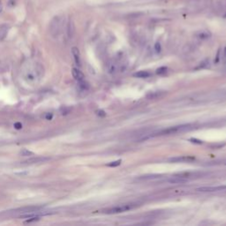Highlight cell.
I'll return each instance as SVG.
<instances>
[{
    "instance_id": "cell-1",
    "label": "cell",
    "mask_w": 226,
    "mask_h": 226,
    "mask_svg": "<svg viewBox=\"0 0 226 226\" xmlns=\"http://www.w3.org/2000/svg\"><path fill=\"white\" fill-rule=\"evenodd\" d=\"M43 74V68L37 63L28 64L23 69V77L28 82H35L40 80Z\"/></svg>"
},
{
    "instance_id": "cell-2",
    "label": "cell",
    "mask_w": 226,
    "mask_h": 226,
    "mask_svg": "<svg viewBox=\"0 0 226 226\" xmlns=\"http://www.w3.org/2000/svg\"><path fill=\"white\" fill-rule=\"evenodd\" d=\"M191 125H178V126H172V127H169L167 129H163L157 132H155L153 134H151L148 137H155V136H161V135H170V134H178V133H181V132H185V131H189L191 130Z\"/></svg>"
},
{
    "instance_id": "cell-3",
    "label": "cell",
    "mask_w": 226,
    "mask_h": 226,
    "mask_svg": "<svg viewBox=\"0 0 226 226\" xmlns=\"http://www.w3.org/2000/svg\"><path fill=\"white\" fill-rule=\"evenodd\" d=\"M135 206L133 205V204H124V205H119V206H116V207H112L111 208H107V209H104L103 212L106 213V214H117V213H122V212H125V211H127V210H130V209H133Z\"/></svg>"
},
{
    "instance_id": "cell-4",
    "label": "cell",
    "mask_w": 226,
    "mask_h": 226,
    "mask_svg": "<svg viewBox=\"0 0 226 226\" xmlns=\"http://www.w3.org/2000/svg\"><path fill=\"white\" fill-rule=\"evenodd\" d=\"M60 18L58 16H56L53 18V20L51 22L50 25V32L52 34V35L53 37H56L58 35L59 32H60Z\"/></svg>"
},
{
    "instance_id": "cell-5",
    "label": "cell",
    "mask_w": 226,
    "mask_h": 226,
    "mask_svg": "<svg viewBox=\"0 0 226 226\" xmlns=\"http://www.w3.org/2000/svg\"><path fill=\"white\" fill-rule=\"evenodd\" d=\"M226 190V185H218V186H202L196 189L197 192H202V193H211V192H219Z\"/></svg>"
},
{
    "instance_id": "cell-6",
    "label": "cell",
    "mask_w": 226,
    "mask_h": 226,
    "mask_svg": "<svg viewBox=\"0 0 226 226\" xmlns=\"http://www.w3.org/2000/svg\"><path fill=\"white\" fill-rule=\"evenodd\" d=\"M40 209H42V207H40V206H28V207H23V208H20L16 209L15 212L23 215V214H27V213L39 211Z\"/></svg>"
},
{
    "instance_id": "cell-7",
    "label": "cell",
    "mask_w": 226,
    "mask_h": 226,
    "mask_svg": "<svg viewBox=\"0 0 226 226\" xmlns=\"http://www.w3.org/2000/svg\"><path fill=\"white\" fill-rule=\"evenodd\" d=\"M194 160H195V158L190 155H181V156L169 158V162L171 163H186V162H192Z\"/></svg>"
},
{
    "instance_id": "cell-8",
    "label": "cell",
    "mask_w": 226,
    "mask_h": 226,
    "mask_svg": "<svg viewBox=\"0 0 226 226\" xmlns=\"http://www.w3.org/2000/svg\"><path fill=\"white\" fill-rule=\"evenodd\" d=\"M50 160L49 157H32L30 159H28L23 162V164L26 165H33V164H38V163H43L45 161Z\"/></svg>"
},
{
    "instance_id": "cell-9",
    "label": "cell",
    "mask_w": 226,
    "mask_h": 226,
    "mask_svg": "<svg viewBox=\"0 0 226 226\" xmlns=\"http://www.w3.org/2000/svg\"><path fill=\"white\" fill-rule=\"evenodd\" d=\"M167 181L171 184H183V183L187 182V179L185 178V177H182V176L180 177L175 176V177H171V178H169Z\"/></svg>"
},
{
    "instance_id": "cell-10",
    "label": "cell",
    "mask_w": 226,
    "mask_h": 226,
    "mask_svg": "<svg viewBox=\"0 0 226 226\" xmlns=\"http://www.w3.org/2000/svg\"><path fill=\"white\" fill-rule=\"evenodd\" d=\"M72 74L73 78L77 81H81L83 80H85V76H84L83 72L81 71H80L79 69H77V68H72Z\"/></svg>"
},
{
    "instance_id": "cell-11",
    "label": "cell",
    "mask_w": 226,
    "mask_h": 226,
    "mask_svg": "<svg viewBox=\"0 0 226 226\" xmlns=\"http://www.w3.org/2000/svg\"><path fill=\"white\" fill-rule=\"evenodd\" d=\"M72 53L74 58V61L76 63V65H78L79 66L81 65V54H80V51L77 47H72Z\"/></svg>"
},
{
    "instance_id": "cell-12",
    "label": "cell",
    "mask_w": 226,
    "mask_h": 226,
    "mask_svg": "<svg viewBox=\"0 0 226 226\" xmlns=\"http://www.w3.org/2000/svg\"><path fill=\"white\" fill-rule=\"evenodd\" d=\"M66 31H67V35L68 36L71 38L72 37L73 34H74V24H73V21H72V19H70L68 23H67V28H66Z\"/></svg>"
},
{
    "instance_id": "cell-13",
    "label": "cell",
    "mask_w": 226,
    "mask_h": 226,
    "mask_svg": "<svg viewBox=\"0 0 226 226\" xmlns=\"http://www.w3.org/2000/svg\"><path fill=\"white\" fill-rule=\"evenodd\" d=\"M134 76L136 78H148L149 76H151V73L148 71H140V72H135Z\"/></svg>"
},
{
    "instance_id": "cell-14",
    "label": "cell",
    "mask_w": 226,
    "mask_h": 226,
    "mask_svg": "<svg viewBox=\"0 0 226 226\" xmlns=\"http://www.w3.org/2000/svg\"><path fill=\"white\" fill-rule=\"evenodd\" d=\"M117 70H118V65H117V63L111 62V63L109 64V65H108V72L109 73L113 74V73H115V72H117Z\"/></svg>"
},
{
    "instance_id": "cell-15",
    "label": "cell",
    "mask_w": 226,
    "mask_h": 226,
    "mask_svg": "<svg viewBox=\"0 0 226 226\" xmlns=\"http://www.w3.org/2000/svg\"><path fill=\"white\" fill-rule=\"evenodd\" d=\"M6 34H7V27L5 25H3L0 28V41L3 40L5 37Z\"/></svg>"
},
{
    "instance_id": "cell-16",
    "label": "cell",
    "mask_w": 226,
    "mask_h": 226,
    "mask_svg": "<svg viewBox=\"0 0 226 226\" xmlns=\"http://www.w3.org/2000/svg\"><path fill=\"white\" fill-rule=\"evenodd\" d=\"M197 36H198L200 39H207V38L210 37V34H209L208 32L202 31V32H200L199 34H197Z\"/></svg>"
},
{
    "instance_id": "cell-17",
    "label": "cell",
    "mask_w": 226,
    "mask_h": 226,
    "mask_svg": "<svg viewBox=\"0 0 226 226\" xmlns=\"http://www.w3.org/2000/svg\"><path fill=\"white\" fill-rule=\"evenodd\" d=\"M20 155H23V156H31V155H34V153L32 151H29L28 149L23 148L21 152H20Z\"/></svg>"
},
{
    "instance_id": "cell-18",
    "label": "cell",
    "mask_w": 226,
    "mask_h": 226,
    "mask_svg": "<svg viewBox=\"0 0 226 226\" xmlns=\"http://www.w3.org/2000/svg\"><path fill=\"white\" fill-rule=\"evenodd\" d=\"M160 178V175H147V176H142L139 179H154V178Z\"/></svg>"
},
{
    "instance_id": "cell-19",
    "label": "cell",
    "mask_w": 226,
    "mask_h": 226,
    "mask_svg": "<svg viewBox=\"0 0 226 226\" xmlns=\"http://www.w3.org/2000/svg\"><path fill=\"white\" fill-rule=\"evenodd\" d=\"M167 70H168L167 67L162 66V67H159V68L156 70V73L159 74V75H164V74H165V73L167 72Z\"/></svg>"
},
{
    "instance_id": "cell-20",
    "label": "cell",
    "mask_w": 226,
    "mask_h": 226,
    "mask_svg": "<svg viewBox=\"0 0 226 226\" xmlns=\"http://www.w3.org/2000/svg\"><path fill=\"white\" fill-rule=\"evenodd\" d=\"M121 162H122V160L119 159V160H117V161H114V162H111V163L108 164L107 166H108V167H117V166L120 165Z\"/></svg>"
},
{
    "instance_id": "cell-21",
    "label": "cell",
    "mask_w": 226,
    "mask_h": 226,
    "mask_svg": "<svg viewBox=\"0 0 226 226\" xmlns=\"http://www.w3.org/2000/svg\"><path fill=\"white\" fill-rule=\"evenodd\" d=\"M79 82V85H80V87L83 88V89H88V88H89V86H88V83L86 82L85 81V80H83L81 81H78Z\"/></svg>"
},
{
    "instance_id": "cell-22",
    "label": "cell",
    "mask_w": 226,
    "mask_h": 226,
    "mask_svg": "<svg viewBox=\"0 0 226 226\" xmlns=\"http://www.w3.org/2000/svg\"><path fill=\"white\" fill-rule=\"evenodd\" d=\"M155 52H157V53H159V52H161V44L159 42H155Z\"/></svg>"
},
{
    "instance_id": "cell-23",
    "label": "cell",
    "mask_w": 226,
    "mask_h": 226,
    "mask_svg": "<svg viewBox=\"0 0 226 226\" xmlns=\"http://www.w3.org/2000/svg\"><path fill=\"white\" fill-rule=\"evenodd\" d=\"M96 115L99 116V117H105L106 116V112L104 111H103V110H98L96 111Z\"/></svg>"
},
{
    "instance_id": "cell-24",
    "label": "cell",
    "mask_w": 226,
    "mask_h": 226,
    "mask_svg": "<svg viewBox=\"0 0 226 226\" xmlns=\"http://www.w3.org/2000/svg\"><path fill=\"white\" fill-rule=\"evenodd\" d=\"M190 141H191V142H193V143L202 144V141H201V140H197V139H194V138L190 139Z\"/></svg>"
},
{
    "instance_id": "cell-25",
    "label": "cell",
    "mask_w": 226,
    "mask_h": 226,
    "mask_svg": "<svg viewBox=\"0 0 226 226\" xmlns=\"http://www.w3.org/2000/svg\"><path fill=\"white\" fill-rule=\"evenodd\" d=\"M14 127L16 128V129H21L22 128V125L21 123H15L14 124Z\"/></svg>"
},
{
    "instance_id": "cell-26",
    "label": "cell",
    "mask_w": 226,
    "mask_h": 226,
    "mask_svg": "<svg viewBox=\"0 0 226 226\" xmlns=\"http://www.w3.org/2000/svg\"><path fill=\"white\" fill-rule=\"evenodd\" d=\"M223 58H224V61L226 63V47L224 50V54H223Z\"/></svg>"
},
{
    "instance_id": "cell-27",
    "label": "cell",
    "mask_w": 226,
    "mask_h": 226,
    "mask_svg": "<svg viewBox=\"0 0 226 226\" xmlns=\"http://www.w3.org/2000/svg\"><path fill=\"white\" fill-rule=\"evenodd\" d=\"M219 54H220V51H218V52H217V57H216V59L215 60V63H217V62L219 61Z\"/></svg>"
},
{
    "instance_id": "cell-28",
    "label": "cell",
    "mask_w": 226,
    "mask_h": 226,
    "mask_svg": "<svg viewBox=\"0 0 226 226\" xmlns=\"http://www.w3.org/2000/svg\"><path fill=\"white\" fill-rule=\"evenodd\" d=\"M46 118H47L48 120H51L52 118V114H48V115L46 116Z\"/></svg>"
},
{
    "instance_id": "cell-29",
    "label": "cell",
    "mask_w": 226,
    "mask_h": 226,
    "mask_svg": "<svg viewBox=\"0 0 226 226\" xmlns=\"http://www.w3.org/2000/svg\"><path fill=\"white\" fill-rule=\"evenodd\" d=\"M3 11V5H2V2L0 1V12Z\"/></svg>"
}]
</instances>
